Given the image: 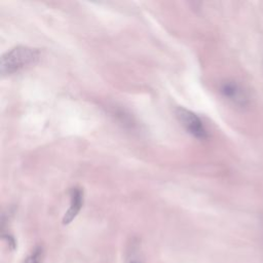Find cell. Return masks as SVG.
Here are the masks:
<instances>
[{
  "label": "cell",
  "mask_w": 263,
  "mask_h": 263,
  "mask_svg": "<svg viewBox=\"0 0 263 263\" xmlns=\"http://www.w3.org/2000/svg\"><path fill=\"white\" fill-rule=\"evenodd\" d=\"M40 57V52L36 48L28 46H15L6 51L0 62V70L2 75H10L16 73L24 68L35 64Z\"/></svg>",
  "instance_id": "cell-1"
},
{
  "label": "cell",
  "mask_w": 263,
  "mask_h": 263,
  "mask_svg": "<svg viewBox=\"0 0 263 263\" xmlns=\"http://www.w3.org/2000/svg\"><path fill=\"white\" fill-rule=\"evenodd\" d=\"M176 117L185 129L191 134L194 138L203 140L208 138V132L203 126L201 119L192 111L187 110L183 107H178L175 111Z\"/></svg>",
  "instance_id": "cell-2"
},
{
  "label": "cell",
  "mask_w": 263,
  "mask_h": 263,
  "mask_svg": "<svg viewBox=\"0 0 263 263\" xmlns=\"http://www.w3.org/2000/svg\"><path fill=\"white\" fill-rule=\"evenodd\" d=\"M83 204V192L80 188L74 187L70 191V206L63 217V224H70L78 215Z\"/></svg>",
  "instance_id": "cell-3"
},
{
  "label": "cell",
  "mask_w": 263,
  "mask_h": 263,
  "mask_svg": "<svg viewBox=\"0 0 263 263\" xmlns=\"http://www.w3.org/2000/svg\"><path fill=\"white\" fill-rule=\"evenodd\" d=\"M222 95L236 105L243 106L247 103V96L245 90L235 82L227 81L221 85Z\"/></svg>",
  "instance_id": "cell-4"
},
{
  "label": "cell",
  "mask_w": 263,
  "mask_h": 263,
  "mask_svg": "<svg viewBox=\"0 0 263 263\" xmlns=\"http://www.w3.org/2000/svg\"><path fill=\"white\" fill-rule=\"evenodd\" d=\"M44 261V250L42 246H36L30 254L25 258L23 263H43Z\"/></svg>",
  "instance_id": "cell-5"
},
{
  "label": "cell",
  "mask_w": 263,
  "mask_h": 263,
  "mask_svg": "<svg viewBox=\"0 0 263 263\" xmlns=\"http://www.w3.org/2000/svg\"><path fill=\"white\" fill-rule=\"evenodd\" d=\"M130 263H141V262H139V261H133V262H130Z\"/></svg>",
  "instance_id": "cell-6"
}]
</instances>
